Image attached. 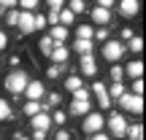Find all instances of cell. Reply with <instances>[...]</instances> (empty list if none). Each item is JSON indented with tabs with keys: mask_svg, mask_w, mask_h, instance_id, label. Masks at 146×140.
Returning a JSON list of instances; mask_svg holds the SVG:
<instances>
[{
	"mask_svg": "<svg viewBox=\"0 0 146 140\" xmlns=\"http://www.w3.org/2000/svg\"><path fill=\"white\" fill-rule=\"evenodd\" d=\"M98 105H100V108H111V100H108V94H98Z\"/></svg>",
	"mask_w": 146,
	"mask_h": 140,
	"instance_id": "836d02e7",
	"label": "cell"
},
{
	"mask_svg": "<svg viewBox=\"0 0 146 140\" xmlns=\"http://www.w3.org/2000/svg\"><path fill=\"white\" fill-rule=\"evenodd\" d=\"M125 135L130 137V140H141V137H143V129H141V124H127Z\"/></svg>",
	"mask_w": 146,
	"mask_h": 140,
	"instance_id": "d6986e66",
	"label": "cell"
},
{
	"mask_svg": "<svg viewBox=\"0 0 146 140\" xmlns=\"http://www.w3.org/2000/svg\"><path fill=\"white\" fill-rule=\"evenodd\" d=\"M92 38H100V41H108V30L106 27H100V30H95V35Z\"/></svg>",
	"mask_w": 146,
	"mask_h": 140,
	"instance_id": "d590c367",
	"label": "cell"
},
{
	"mask_svg": "<svg viewBox=\"0 0 146 140\" xmlns=\"http://www.w3.org/2000/svg\"><path fill=\"white\" fill-rule=\"evenodd\" d=\"M127 46H130V51H133V54H138V51L143 49V41H141V35H133L130 41H127Z\"/></svg>",
	"mask_w": 146,
	"mask_h": 140,
	"instance_id": "d4e9b609",
	"label": "cell"
},
{
	"mask_svg": "<svg viewBox=\"0 0 146 140\" xmlns=\"http://www.w3.org/2000/svg\"><path fill=\"white\" fill-rule=\"evenodd\" d=\"M35 8H38L35 0H22V3H19V11H25V14H33Z\"/></svg>",
	"mask_w": 146,
	"mask_h": 140,
	"instance_id": "f1b7e54d",
	"label": "cell"
},
{
	"mask_svg": "<svg viewBox=\"0 0 146 140\" xmlns=\"http://www.w3.org/2000/svg\"><path fill=\"white\" fill-rule=\"evenodd\" d=\"M43 94H46V86H43L41 81H30V83L25 86V97L30 100V103H38Z\"/></svg>",
	"mask_w": 146,
	"mask_h": 140,
	"instance_id": "8992f818",
	"label": "cell"
},
{
	"mask_svg": "<svg viewBox=\"0 0 146 140\" xmlns=\"http://www.w3.org/2000/svg\"><path fill=\"white\" fill-rule=\"evenodd\" d=\"M22 59H27V57H25V54H14V57H11V65H19V62H22Z\"/></svg>",
	"mask_w": 146,
	"mask_h": 140,
	"instance_id": "7bdbcfd3",
	"label": "cell"
},
{
	"mask_svg": "<svg viewBox=\"0 0 146 140\" xmlns=\"http://www.w3.org/2000/svg\"><path fill=\"white\" fill-rule=\"evenodd\" d=\"M49 59H52L54 65H62L65 59H68V49H65V46H54L52 54H49Z\"/></svg>",
	"mask_w": 146,
	"mask_h": 140,
	"instance_id": "4fadbf2b",
	"label": "cell"
},
{
	"mask_svg": "<svg viewBox=\"0 0 146 140\" xmlns=\"http://www.w3.org/2000/svg\"><path fill=\"white\" fill-rule=\"evenodd\" d=\"M73 103H89V89L87 86L76 89V92H73Z\"/></svg>",
	"mask_w": 146,
	"mask_h": 140,
	"instance_id": "603a6c76",
	"label": "cell"
},
{
	"mask_svg": "<svg viewBox=\"0 0 146 140\" xmlns=\"http://www.w3.org/2000/svg\"><path fill=\"white\" fill-rule=\"evenodd\" d=\"M122 38H125V41H130V38H133V30H130V27H125V30H122Z\"/></svg>",
	"mask_w": 146,
	"mask_h": 140,
	"instance_id": "f6af8a7d",
	"label": "cell"
},
{
	"mask_svg": "<svg viewBox=\"0 0 146 140\" xmlns=\"http://www.w3.org/2000/svg\"><path fill=\"white\" fill-rule=\"evenodd\" d=\"M119 11L130 19V16H135L138 11H141V3H138V0H125V3H119Z\"/></svg>",
	"mask_w": 146,
	"mask_h": 140,
	"instance_id": "9c48e42d",
	"label": "cell"
},
{
	"mask_svg": "<svg viewBox=\"0 0 146 140\" xmlns=\"http://www.w3.org/2000/svg\"><path fill=\"white\" fill-rule=\"evenodd\" d=\"M62 8H65V5L60 3V0H52V3H49V11H62Z\"/></svg>",
	"mask_w": 146,
	"mask_h": 140,
	"instance_id": "60d3db41",
	"label": "cell"
},
{
	"mask_svg": "<svg viewBox=\"0 0 146 140\" xmlns=\"http://www.w3.org/2000/svg\"><path fill=\"white\" fill-rule=\"evenodd\" d=\"M65 86H68V92H76V89H81L84 83H81L78 76H68V78H65Z\"/></svg>",
	"mask_w": 146,
	"mask_h": 140,
	"instance_id": "cb8c5ba5",
	"label": "cell"
},
{
	"mask_svg": "<svg viewBox=\"0 0 146 140\" xmlns=\"http://www.w3.org/2000/svg\"><path fill=\"white\" fill-rule=\"evenodd\" d=\"M60 100H62V97H60L57 92H54V94H49V105H46V108H43V113H46V110L52 108V105H60Z\"/></svg>",
	"mask_w": 146,
	"mask_h": 140,
	"instance_id": "d6a6232c",
	"label": "cell"
},
{
	"mask_svg": "<svg viewBox=\"0 0 146 140\" xmlns=\"http://www.w3.org/2000/svg\"><path fill=\"white\" fill-rule=\"evenodd\" d=\"M125 73L133 78V81H135V78H141V73H143V65H141V62H127Z\"/></svg>",
	"mask_w": 146,
	"mask_h": 140,
	"instance_id": "9a60e30c",
	"label": "cell"
},
{
	"mask_svg": "<svg viewBox=\"0 0 146 140\" xmlns=\"http://www.w3.org/2000/svg\"><path fill=\"white\" fill-rule=\"evenodd\" d=\"M81 73H84V76H95V73H98V65H95L92 54H84V57H81Z\"/></svg>",
	"mask_w": 146,
	"mask_h": 140,
	"instance_id": "8fae6325",
	"label": "cell"
},
{
	"mask_svg": "<svg viewBox=\"0 0 146 140\" xmlns=\"http://www.w3.org/2000/svg\"><path fill=\"white\" fill-rule=\"evenodd\" d=\"M52 121H54V124H65V113H62V110H57V113L52 116Z\"/></svg>",
	"mask_w": 146,
	"mask_h": 140,
	"instance_id": "74e56055",
	"label": "cell"
},
{
	"mask_svg": "<svg viewBox=\"0 0 146 140\" xmlns=\"http://www.w3.org/2000/svg\"><path fill=\"white\" fill-rule=\"evenodd\" d=\"M22 30V35H27V32H33L35 27H33V14H25V11H19V24H16Z\"/></svg>",
	"mask_w": 146,
	"mask_h": 140,
	"instance_id": "30bf717a",
	"label": "cell"
},
{
	"mask_svg": "<svg viewBox=\"0 0 146 140\" xmlns=\"http://www.w3.org/2000/svg\"><path fill=\"white\" fill-rule=\"evenodd\" d=\"M22 110H25V116H30V119H33L35 113H43V110H41V103H30V100L22 105Z\"/></svg>",
	"mask_w": 146,
	"mask_h": 140,
	"instance_id": "ffe728a7",
	"label": "cell"
},
{
	"mask_svg": "<svg viewBox=\"0 0 146 140\" xmlns=\"http://www.w3.org/2000/svg\"><path fill=\"white\" fill-rule=\"evenodd\" d=\"M111 78H114L116 83H122V78H125V68H119V65H111Z\"/></svg>",
	"mask_w": 146,
	"mask_h": 140,
	"instance_id": "f546056e",
	"label": "cell"
},
{
	"mask_svg": "<svg viewBox=\"0 0 146 140\" xmlns=\"http://www.w3.org/2000/svg\"><path fill=\"white\" fill-rule=\"evenodd\" d=\"M73 19H76V16H73L68 8H62V11H60V16H57V22H60L62 27H70V24H73Z\"/></svg>",
	"mask_w": 146,
	"mask_h": 140,
	"instance_id": "7402d4cb",
	"label": "cell"
},
{
	"mask_svg": "<svg viewBox=\"0 0 146 140\" xmlns=\"http://www.w3.org/2000/svg\"><path fill=\"white\" fill-rule=\"evenodd\" d=\"M5 46H8V38H5V32L0 30V49H5Z\"/></svg>",
	"mask_w": 146,
	"mask_h": 140,
	"instance_id": "ee69618b",
	"label": "cell"
},
{
	"mask_svg": "<svg viewBox=\"0 0 146 140\" xmlns=\"http://www.w3.org/2000/svg\"><path fill=\"white\" fill-rule=\"evenodd\" d=\"M68 110H70L73 116H87L89 113V103H70Z\"/></svg>",
	"mask_w": 146,
	"mask_h": 140,
	"instance_id": "ac0fdd59",
	"label": "cell"
},
{
	"mask_svg": "<svg viewBox=\"0 0 146 140\" xmlns=\"http://www.w3.org/2000/svg\"><path fill=\"white\" fill-rule=\"evenodd\" d=\"M8 119H11V105L0 97V121H8Z\"/></svg>",
	"mask_w": 146,
	"mask_h": 140,
	"instance_id": "4316f807",
	"label": "cell"
},
{
	"mask_svg": "<svg viewBox=\"0 0 146 140\" xmlns=\"http://www.w3.org/2000/svg\"><path fill=\"white\" fill-rule=\"evenodd\" d=\"M87 140H111V137L106 135V132H95V135H89Z\"/></svg>",
	"mask_w": 146,
	"mask_h": 140,
	"instance_id": "ab89813d",
	"label": "cell"
},
{
	"mask_svg": "<svg viewBox=\"0 0 146 140\" xmlns=\"http://www.w3.org/2000/svg\"><path fill=\"white\" fill-rule=\"evenodd\" d=\"M30 83V78H27V73L25 70H11L8 76H5V81H3V86L8 89L11 94H22L25 92V86Z\"/></svg>",
	"mask_w": 146,
	"mask_h": 140,
	"instance_id": "6da1fadb",
	"label": "cell"
},
{
	"mask_svg": "<svg viewBox=\"0 0 146 140\" xmlns=\"http://www.w3.org/2000/svg\"><path fill=\"white\" fill-rule=\"evenodd\" d=\"M103 127H106V116L98 113V110H89V113L84 116V121H81V129L87 132V137L95 135V132H100Z\"/></svg>",
	"mask_w": 146,
	"mask_h": 140,
	"instance_id": "7a4b0ae2",
	"label": "cell"
},
{
	"mask_svg": "<svg viewBox=\"0 0 146 140\" xmlns=\"http://www.w3.org/2000/svg\"><path fill=\"white\" fill-rule=\"evenodd\" d=\"M65 8H68V11H70V14H73V16H76V14H81V11H84V8H87V5H84V3H81V0H70V3H68V5H65Z\"/></svg>",
	"mask_w": 146,
	"mask_h": 140,
	"instance_id": "83f0119b",
	"label": "cell"
},
{
	"mask_svg": "<svg viewBox=\"0 0 146 140\" xmlns=\"http://www.w3.org/2000/svg\"><path fill=\"white\" fill-rule=\"evenodd\" d=\"M5 24H11V27H16V24H19V11H16V8L5 11Z\"/></svg>",
	"mask_w": 146,
	"mask_h": 140,
	"instance_id": "484cf974",
	"label": "cell"
},
{
	"mask_svg": "<svg viewBox=\"0 0 146 140\" xmlns=\"http://www.w3.org/2000/svg\"><path fill=\"white\" fill-rule=\"evenodd\" d=\"M73 49H76V51L81 54V57H84V54H92V41H78V38H76Z\"/></svg>",
	"mask_w": 146,
	"mask_h": 140,
	"instance_id": "44dd1931",
	"label": "cell"
},
{
	"mask_svg": "<svg viewBox=\"0 0 146 140\" xmlns=\"http://www.w3.org/2000/svg\"><path fill=\"white\" fill-rule=\"evenodd\" d=\"M38 49H41V54H43V57H49V54H52V49H54V41H52L49 35H43L41 41H38Z\"/></svg>",
	"mask_w": 146,
	"mask_h": 140,
	"instance_id": "e0dca14e",
	"label": "cell"
},
{
	"mask_svg": "<svg viewBox=\"0 0 146 140\" xmlns=\"http://www.w3.org/2000/svg\"><path fill=\"white\" fill-rule=\"evenodd\" d=\"M33 140H46V132H43V129H35V132H33Z\"/></svg>",
	"mask_w": 146,
	"mask_h": 140,
	"instance_id": "b9f144b4",
	"label": "cell"
},
{
	"mask_svg": "<svg viewBox=\"0 0 146 140\" xmlns=\"http://www.w3.org/2000/svg\"><path fill=\"white\" fill-rule=\"evenodd\" d=\"M92 35H95V30L89 24H78V30H76V38H78V41H92Z\"/></svg>",
	"mask_w": 146,
	"mask_h": 140,
	"instance_id": "2e32d148",
	"label": "cell"
},
{
	"mask_svg": "<svg viewBox=\"0 0 146 140\" xmlns=\"http://www.w3.org/2000/svg\"><path fill=\"white\" fill-rule=\"evenodd\" d=\"M92 92H95V94H103V92H106V83L95 81V83H92Z\"/></svg>",
	"mask_w": 146,
	"mask_h": 140,
	"instance_id": "f35d334b",
	"label": "cell"
},
{
	"mask_svg": "<svg viewBox=\"0 0 146 140\" xmlns=\"http://www.w3.org/2000/svg\"><path fill=\"white\" fill-rule=\"evenodd\" d=\"M122 54H125V46H122V41H106V43H103V57L108 59L111 65L119 62Z\"/></svg>",
	"mask_w": 146,
	"mask_h": 140,
	"instance_id": "277c9868",
	"label": "cell"
},
{
	"mask_svg": "<svg viewBox=\"0 0 146 140\" xmlns=\"http://www.w3.org/2000/svg\"><path fill=\"white\" fill-rule=\"evenodd\" d=\"M89 16H92V22H95V24H100V27H106L111 22V11H103V8H98V5L89 11Z\"/></svg>",
	"mask_w": 146,
	"mask_h": 140,
	"instance_id": "ba28073f",
	"label": "cell"
},
{
	"mask_svg": "<svg viewBox=\"0 0 146 140\" xmlns=\"http://www.w3.org/2000/svg\"><path fill=\"white\" fill-rule=\"evenodd\" d=\"M54 41V46H62L65 43V38H68V27H62V24H57V27H52V35H49Z\"/></svg>",
	"mask_w": 146,
	"mask_h": 140,
	"instance_id": "7c38bea8",
	"label": "cell"
},
{
	"mask_svg": "<svg viewBox=\"0 0 146 140\" xmlns=\"http://www.w3.org/2000/svg\"><path fill=\"white\" fill-rule=\"evenodd\" d=\"M14 140H30V137H25V135H16V137H14Z\"/></svg>",
	"mask_w": 146,
	"mask_h": 140,
	"instance_id": "bcb514c9",
	"label": "cell"
},
{
	"mask_svg": "<svg viewBox=\"0 0 146 140\" xmlns=\"http://www.w3.org/2000/svg\"><path fill=\"white\" fill-rule=\"evenodd\" d=\"M125 92H127V89H125V83H116V81L111 83V86H106V94H108V100H119Z\"/></svg>",
	"mask_w": 146,
	"mask_h": 140,
	"instance_id": "5bb4252c",
	"label": "cell"
},
{
	"mask_svg": "<svg viewBox=\"0 0 146 140\" xmlns=\"http://www.w3.org/2000/svg\"><path fill=\"white\" fill-rule=\"evenodd\" d=\"M60 73H62V65H52V68H46V78H57Z\"/></svg>",
	"mask_w": 146,
	"mask_h": 140,
	"instance_id": "1f68e13d",
	"label": "cell"
},
{
	"mask_svg": "<svg viewBox=\"0 0 146 140\" xmlns=\"http://www.w3.org/2000/svg\"><path fill=\"white\" fill-rule=\"evenodd\" d=\"M54 140H70V132H68V129H57Z\"/></svg>",
	"mask_w": 146,
	"mask_h": 140,
	"instance_id": "8d00e7d4",
	"label": "cell"
},
{
	"mask_svg": "<svg viewBox=\"0 0 146 140\" xmlns=\"http://www.w3.org/2000/svg\"><path fill=\"white\" fill-rule=\"evenodd\" d=\"M116 103L122 105V110H127V113H143V97H138V94H130V92H125Z\"/></svg>",
	"mask_w": 146,
	"mask_h": 140,
	"instance_id": "3957f363",
	"label": "cell"
},
{
	"mask_svg": "<svg viewBox=\"0 0 146 140\" xmlns=\"http://www.w3.org/2000/svg\"><path fill=\"white\" fill-rule=\"evenodd\" d=\"M111 127V137H125V129H127V121L122 113H111V119L106 121Z\"/></svg>",
	"mask_w": 146,
	"mask_h": 140,
	"instance_id": "5b68a950",
	"label": "cell"
},
{
	"mask_svg": "<svg viewBox=\"0 0 146 140\" xmlns=\"http://www.w3.org/2000/svg\"><path fill=\"white\" fill-rule=\"evenodd\" d=\"M33 27H35V30H43V27H46V16L43 14H33Z\"/></svg>",
	"mask_w": 146,
	"mask_h": 140,
	"instance_id": "4dcf8cb0",
	"label": "cell"
},
{
	"mask_svg": "<svg viewBox=\"0 0 146 140\" xmlns=\"http://www.w3.org/2000/svg\"><path fill=\"white\" fill-rule=\"evenodd\" d=\"M30 124H33V129H43V132H46L49 127H52V116H49V113H35L30 119Z\"/></svg>",
	"mask_w": 146,
	"mask_h": 140,
	"instance_id": "52a82bcc",
	"label": "cell"
},
{
	"mask_svg": "<svg viewBox=\"0 0 146 140\" xmlns=\"http://www.w3.org/2000/svg\"><path fill=\"white\" fill-rule=\"evenodd\" d=\"M141 92H143V81H141V78H135V81H133V94L141 97Z\"/></svg>",
	"mask_w": 146,
	"mask_h": 140,
	"instance_id": "e575fe53",
	"label": "cell"
}]
</instances>
